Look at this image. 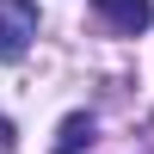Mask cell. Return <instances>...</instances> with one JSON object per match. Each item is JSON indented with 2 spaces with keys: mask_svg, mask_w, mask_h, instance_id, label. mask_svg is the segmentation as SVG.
<instances>
[{
  "mask_svg": "<svg viewBox=\"0 0 154 154\" xmlns=\"http://www.w3.org/2000/svg\"><path fill=\"white\" fill-rule=\"evenodd\" d=\"M12 148H19V142H12V123L0 117V154H12Z\"/></svg>",
  "mask_w": 154,
  "mask_h": 154,
  "instance_id": "277c9868",
  "label": "cell"
},
{
  "mask_svg": "<svg viewBox=\"0 0 154 154\" xmlns=\"http://www.w3.org/2000/svg\"><path fill=\"white\" fill-rule=\"evenodd\" d=\"M80 148H93V117H86V111H74V117L62 123V142H56V154H80Z\"/></svg>",
  "mask_w": 154,
  "mask_h": 154,
  "instance_id": "3957f363",
  "label": "cell"
},
{
  "mask_svg": "<svg viewBox=\"0 0 154 154\" xmlns=\"http://www.w3.org/2000/svg\"><path fill=\"white\" fill-rule=\"evenodd\" d=\"M93 12H99V25H111L123 37H136V31L154 25V0H93Z\"/></svg>",
  "mask_w": 154,
  "mask_h": 154,
  "instance_id": "7a4b0ae2",
  "label": "cell"
},
{
  "mask_svg": "<svg viewBox=\"0 0 154 154\" xmlns=\"http://www.w3.org/2000/svg\"><path fill=\"white\" fill-rule=\"evenodd\" d=\"M37 37V6L31 0H0V62H19Z\"/></svg>",
  "mask_w": 154,
  "mask_h": 154,
  "instance_id": "6da1fadb",
  "label": "cell"
}]
</instances>
